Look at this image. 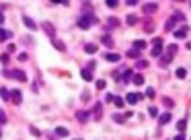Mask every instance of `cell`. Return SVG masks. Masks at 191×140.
Segmentation results:
<instances>
[{"label":"cell","instance_id":"836d02e7","mask_svg":"<svg viewBox=\"0 0 191 140\" xmlns=\"http://www.w3.org/2000/svg\"><path fill=\"white\" fill-rule=\"evenodd\" d=\"M148 113H150L152 117H156L158 116V109H156V107H150V109H148Z\"/></svg>","mask_w":191,"mask_h":140},{"label":"cell","instance_id":"e575fe53","mask_svg":"<svg viewBox=\"0 0 191 140\" xmlns=\"http://www.w3.org/2000/svg\"><path fill=\"white\" fill-rule=\"evenodd\" d=\"M173 17H175V19H179V21H183V19H185V17H183V12H179V11H175V14H173Z\"/></svg>","mask_w":191,"mask_h":140},{"label":"cell","instance_id":"2e32d148","mask_svg":"<svg viewBox=\"0 0 191 140\" xmlns=\"http://www.w3.org/2000/svg\"><path fill=\"white\" fill-rule=\"evenodd\" d=\"M84 52H86V54H95V52H97V46H95V43H86V46H84Z\"/></svg>","mask_w":191,"mask_h":140},{"label":"cell","instance_id":"e0dca14e","mask_svg":"<svg viewBox=\"0 0 191 140\" xmlns=\"http://www.w3.org/2000/svg\"><path fill=\"white\" fill-rule=\"evenodd\" d=\"M56 136H62V138H64V136H68V130L62 128V126H58L56 128Z\"/></svg>","mask_w":191,"mask_h":140},{"label":"cell","instance_id":"8fae6325","mask_svg":"<svg viewBox=\"0 0 191 140\" xmlns=\"http://www.w3.org/2000/svg\"><path fill=\"white\" fill-rule=\"evenodd\" d=\"M173 56H175V54H171V52H167L164 56H160V62H162V64H169L171 60H173Z\"/></svg>","mask_w":191,"mask_h":140},{"label":"cell","instance_id":"4fadbf2b","mask_svg":"<svg viewBox=\"0 0 191 140\" xmlns=\"http://www.w3.org/2000/svg\"><path fill=\"white\" fill-rule=\"evenodd\" d=\"M101 116H103V107H101V103H97L95 105V117L101 119Z\"/></svg>","mask_w":191,"mask_h":140},{"label":"cell","instance_id":"f6af8a7d","mask_svg":"<svg viewBox=\"0 0 191 140\" xmlns=\"http://www.w3.org/2000/svg\"><path fill=\"white\" fill-rule=\"evenodd\" d=\"M76 140H82V138H76Z\"/></svg>","mask_w":191,"mask_h":140},{"label":"cell","instance_id":"ee69618b","mask_svg":"<svg viewBox=\"0 0 191 140\" xmlns=\"http://www.w3.org/2000/svg\"><path fill=\"white\" fill-rule=\"evenodd\" d=\"M52 2H66V0H52Z\"/></svg>","mask_w":191,"mask_h":140},{"label":"cell","instance_id":"44dd1931","mask_svg":"<svg viewBox=\"0 0 191 140\" xmlns=\"http://www.w3.org/2000/svg\"><path fill=\"white\" fill-rule=\"evenodd\" d=\"M134 84H144V76L142 74H134Z\"/></svg>","mask_w":191,"mask_h":140},{"label":"cell","instance_id":"7c38bea8","mask_svg":"<svg viewBox=\"0 0 191 140\" xmlns=\"http://www.w3.org/2000/svg\"><path fill=\"white\" fill-rule=\"evenodd\" d=\"M158 122H160L162 126H164V124H169V122H171V113H162V116L158 117Z\"/></svg>","mask_w":191,"mask_h":140},{"label":"cell","instance_id":"8992f818","mask_svg":"<svg viewBox=\"0 0 191 140\" xmlns=\"http://www.w3.org/2000/svg\"><path fill=\"white\" fill-rule=\"evenodd\" d=\"M11 76L19 78V81H27V74H25L23 70H14V72H11Z\"/></svg>","mask_w":191,"mask_h":140},{"label":"cell","instance_id":"f35d334b","mask_svg":"<svg viewBox=\"0 0 191 140\" xmlns=\"http://www.w3.org/2000/svg\"><path fill=\"white\" fill-rule=\"evenodd\" d=\"M97 89H105V81H97Z\"/></svg>","mask_w":191,"mask_h":140},{"label":"cell","instance_id":"3957f363","mask_svg":"<svg viewBox=\"0 0 191 140\" xmlns=\"http://www.w3.org/2000/svg\"><path fill=\"white\" fill-rule=\"evenodd\" d=\"M142 11L146 12V14H152V12L158 11V4H154V2H148V4H144V6H142Z\"/></svg>","mask_w":191,"mask_h":140},{"label":"cell","instance_id":"f1b7e54d","mask_svg":"<svg viewBox=\"0 0 191 140\" xmlns=\"http://www.w3.org/2000/svg\"><path fill=\"white\" fill-rule=\"evenodd\" d=\"M125 21H127V25H136L138 19H136V14H127V19H125Z\"/></svg>","mask_w":191,"mask_h":140},{"label":"cell","instance_id":"7a4b0ae2","mask_svg":"<svg viewBox=\"0 0 191 140\" xmlns=\"http://www.w3.org/2000/svg\"><path fill=\"white\" fill-rule=\"evenodd\" d=\"M95 23H97L95 17H82V19L78 21V27H80V29H89L90 25H95Z\"/></svg>","mask_w":191,"mask_h":140},{"label":"cell","instance_id":"6da1fadb","mask_svg":"<svg viewBox=\"0 0 191 140\" xmlns=\"http://www.w3.org/2000/svg\"><path fill=\"white\" fill-rule=\"evenodd\" d=\"M152 43H154V47H152V56H154V58H160V56H162V46H164V41H162L160 37H154Z\"/></svg>","mask_w":191,"mask_h":140},{"label":"cell","instance_id":"74e56055","mask_svg":"<svg viewBox=\"0 0 191 140\" xmlns=\"http://www.w3.org/2000/svg\"><path fill=\"white\" fill-rule=\"evenodd\" d=\"M115 122H119V124H124V122H125V117H124V116H115Z\"/></svg>","mask_w":191,"mask_h":140},{"label":"cell","instance_id":"b9f144b4","mask_svg":"<svg viewBox=\"0 0 191 140\" xmlns=\"http://www.w3.org/2000/svg\"><path fill=\"white\" fill-rule=\"evenodd\" d=\"M127 4H130V6H136V4H138V0H127Z\"/></svg>","mask_w":191,"mask_h":140},{"label":"cell","instance_id":"d6a6232c","mask_svg":"<svg viewBox=\"0 0 191 140\" xmlns=\"http://www.w3.org/2000/svg\"><path fill=\"white\" fill-rule=\"evenodd\" d=\"M130 78H132V70L125 68V72H124V81H130Z\"/></svg>","mask_w":191,"mask_h":140},{"label":"cell","instance_id":"4316f807","mask_svg":"<svg viewBox=\"0 0 191 140\" xmlns=\"http://www.w3.org/2000/svg\"><path fill=\"white\" fill-rule=\"evenodd\" d=\"M0 97H2L4 101H8V99H11V93H8L6 89H2V91H0Z\"/></svg>","mask_w":191,"mask_h":140},{"label":"cell","instance_id":"ffe728a7","mask_svg":"<svg viewBox=\"0 0 191 140\" xmlns=\"http://www.w3.org/2000/svg\"><path fill=\"white\" fill-rule=\"evenodd\" d=\"M23 21H25V27H29V29H35V23L29 19V17H23Z\"/></svg>","mask_w":191,"mask_h":140},{"label":"cell","instance_id":"ab89813d","mask_svg":"<svg viewBox=\"0 0 191 140\" xmlns=\"http://www.w3.org/2000/svg\"><path fill=\"white\" fill-rule=\"evenodd\" d=\"M6 122V116H4V111H0V124H4Z\"/></svg>","mask_w":191,"mask_h":140},{"label":"cell","instance_id":"d590c367","mask_svg":"<svg viewBox=\"0 0 191 140\" xmlns=\"http://www.w3.org/2000/svg\"><path fill=\"white\" fill-rule=\"evenodd\" d=\"M167 52H171V54H177V46H175V43H173V46H169V47H167Z\"/></svg>","mask_w":191,"mask_h":140},{"label":"cell","instance_id":"9c48e42d","mask_svg":"<svg viewBox=\"0 0 191 140\" xmlns=\"http://www.w3.org/2000/svg\"><path fill=\"white\" fill-rule=\"evenodd\" d=\"M101 43H103V46H107V47H113V39L109 37V35H103V37H101Z\"/></svg>","mask_w":191,"mask_h":140},{"label":"cell","instance_id":"ac0fdd59","mask_svg":"<svg viewBox=\"0 0 191 140\" xmlns=\"http://www.w3.org/2000/svg\"><path fill=\"white\" fill-rule=\"evenodd\" d=\"M134 47L136 49H144V47H146V41H144V39H138V41H134Z\"/></svg>","mask_w":191,"mask_h":140},{"label":"cell","instance_id":"277c9868","mask_svg":"<svg viewBox=\"0 0 191 140\" xmlns=\"http://www.w3.org/2000/svg\"><path fill=\"white\" fill-rule=\"evenodd\" d=\"M142 97H144V95H138V93H130V95H127V97H125V101H127V103H136V101H140Z\"/></svg>","mask_w":191,"mask_h":140},{"label":"cell","instance_id":"52a82bcc","mask_svg":"<svg viewBox=\"0 0 191 140\" xmlns=\"http://www.w3.org/2000/svg\"><path fill=\"white\" fill-rule=\"evenodd\" d=\"M105 60H107V62H119L121 56H119V54H105Z\"/></svg>","mask_w":191,"mask_h":140},{"label":"cell","instance_id":"5b68a950","mask_svg":"<svg viewBox=\"0 0 191 140\" xmlns=\"http://www.w3.org/2000/svg\"><path fill=\"white\" fill-rule=\"evenodd\" d=\"M52 43H54V47H56V49H60V52H64V49H66L64 41H60V39H56V37H52Z\"/></svg>","mask_w":191,"mask_h":140},{"label":"cell","instance_id":"484cf974","mask_svg":"<svg viewBox=\"0 0 191 140\" xmlns=\"http://www.w3.org/2000/svg\"><path fill=\"white\" fill-rule=\"evenodd\" d=\"M187 76V70L185 68H177V78H185Z\"/></svg>","mask_w":191,"mask_h":140},{"label":"cell","instance_id":"7bdbcfd3","mask_svg":"<svg viewBox=\"0 0 191 140\" xmlns=\"http://www.w3.org/2000/svg\"><path fill=\"white\" fill-rule=\"evenodd\" d=\"M2 21H4V14H2V12H0V23H2Z\"/></svg>","mask_w":191,"mask_h":140},{"label":"cell","instance_id":"f546056e","mask_svg":"<svg viewBox=\"0 0 191 140\" xmlns=\"http://www.w3.org/2000/svg\"><path fill=\"white\" fill-rule=\"evenodd\" d=\"M162 103H164V107H169V109L175 105V103H173V99H169V97H164V99H162Z\"/></svg>","mask_w":191,"mask_h":140},{"label":"cell","instance_id":"9a60e30c","mask_svg":"<svg viewBox=\"0 0 191 140\" xmlns=\"http://www.w3.org/2000/svg\"><path fill=\"white\" fill-rule=\"evenodd\" d=\"M173 27H175V17H171L169 21L164 23V29H167V31H173Z\"/></svg>","mask_w":191,"mask_h":140},{"label":"cell","instance_id":"8d00e7d4","mask_svg":"<svg viewBox=\"0 0 191 140\" xmlns=\"http://www.w3.org/2000/svg\"><path fill=\"white\" fill-rule=\"evenodd\" d=\"M144 29H146L148 33H150V31H154V23H146V27H144Z\"/></svg>","mask_w":191,"mask_h":140},{"label":"cell","instance_id":"83f0119b","mask_svg":"<svg viewBox=\"0 0 191 140\" xmlns=\"http://www.w3.org/2000/svg\"><path fill=\"white\" fill-rule=\"evenodd\" d=\"M113 101H115V105H117V107H124V105H125V99H121V97H115Z\"/></svg>","mask_w":191,"mask_h":140},{"label":"cell","instance_id":"7402d4cb","mask_svg":"<svg viewBox=\"0 0 191 140\" xmlns=\"http://www.w3.org/2000/svg\"><path fill=\"white\" fill-rule=\"evenodd\" d=\"M185 128H187V122H185V119H179V122H177V130H179V132H183Z\"/></svg>","mask_w":191,"mask_h":140},{"label":"cell","instance_id":"1f68e13d","mask_svg":"<svg viewBox=\"0 0 191 140\" xmlns=\"http://www.w3.org/2000/svg\"><path fill=\"white\" fill-rule=\"evenodd\" d=\"M136 66H138V68H146L148 62H146V60H138V62H136Z\"/></svg>","mask_w":191,"mask_h":140},{"label":"cell","instance_id":"30bf717a","mask_svg":"<svg viewBox=\"0 0 191 140\" xmlns=\"http://www.w3.org/2000/svg\"><path fill=\"white\" fill-rule=\"evenodd\" d=\"M185 35H187V27H181V29L175 31V37H177V39H183Z\"/></svg>","mask_w":191,"mask_h":140},{"label":"cell","instance_id":"603a6c76","mask_svg":"<svg viewBox=\"0 0 191 140\" xmlns=\"http://www.w3.org/2000/svg\"><path fill=\"white\" fill-rule=\"evenodd\" d=\"M105 4L109 8H115V6H119V0H105Z\"/></svg>","mask_w":191,"mask_h":140},{"label":"cell","instance_id":"5bb4252c","mask_svg":"<svg viewBox=\"0 0 191 140\" xmlns=\"http://www.w3.org/2000/svg\"><path fill=\"white\" fill-rule=\"evenodd\" d=\"M11 99L14 101V103H21V99H23V95L19 93V91H14V93H11Z\"/></svg>","mask_w":191,"mask_h":140},{"label":"cell","instance_id":"d4e9b609","mask_svg":"<svg viewBox=\"0 0 191 140\" xmlns=\"http://www.w3.org/2000/svg\"><path fill=\"white\" fill-rule=\"evenodd\" d=\"M43 29H45V31H47V35H49V37H54V27H52V25L43 23Z\"/></svg>","mask_w":191,"mask_h":140},{"label":"cell","instance_id":"d6986e66","mask_svg":"<svg viewBox=\"0 0 191 140\" xmlns=\"http://www.w3.org/2000/svg\"><path fill=\"white\" fill-rule=\"evenodd\" d=\"M76 117H78V122H86V117H89V111H78V113H76Z\"/></svg>","mask_w":191,"mask_h":140},{"label":"cell","instance_id":"ba28073f","mask_svg":"<svg viewBox=\"0 0 191 140\" xmlns=\"http://www.w3.org/2000/svg\"><path fill=\"white\" fill-rule=\"evenodd\" d=\"M80 76H82L84 81H92V72H90V68H84L82 72H80Z\"/></svg>","mask_w":191,"mask_h":140},{"label":"cell","instance_id":"4dcf8cb0","mask_svg":"<svg viewBox=\"0 0 191 140\" xmlns=\"http://www.w3.org/2000/svg\"><path fill=\"white\" fill-rule=\"evenodd\" d=\"M8 31H4V29H0V41H4V39H8Z\"/></svg>","mask_w":191,"mask_h":140},{"label":"cell","instance_id":"cb8c5ba5","mask_svg":"<svg viewBox=\"0 0 191 140\" xmlns=\"http://www.w3.org/2000/svg\"><path fill=\"white\" fill-rule=\"evenodd\" d=\"M127 56H130V58H140V49H130V52H127Z\"/></svg>","mask_w":191,"mask_h":140},{"label":"cell","instance_id":"60d3db41","mask_svg":"<svg viewBox=\"0 0 191 140\" xmlns=\"http://www.w3.org/2000/svg\"><path fill=\"white\" fill-rule=\"evenodd\" d=\"M175 140H185V134H183V132H181L179 136H175Z\"/></svg>","mask_w":191,"mask_h":140}]
</instances>
